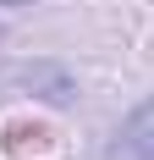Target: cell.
I'll return each mask as SVG.
<instances>
[{
	"instance_id": "6da1fadb",
	"label": "cell",
	"mask_w": 154,
	"mask_h": 160,
	"mask_svg": "<svg viewBox=\"0 0 154 160\" xmlns=\"http://www.w3.org/2000/svg\"><path fill=\"white\" fill-rule=\"evenodd\" d=\"M105 160H154V99H143L138 111L116 127Z\"/></svg>"
},
{
	"instance_id": "7a4b0ae2",
	"label": "cell",
	"mask_w": 154,
	"mask_h": 160,
	"mask_svg": "<svg viewBox=\"0 0 154 160\" xmlns=\"http://www.w3.org/2000/svg\"><path fill=\"white\" fill-rule=\"evenodd\" d=\"M0 6H11V11H22V6H33V0H0Z\"/></svg>"
}]
</instances>
